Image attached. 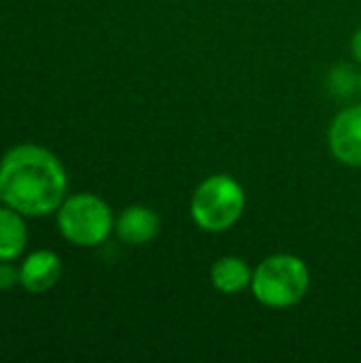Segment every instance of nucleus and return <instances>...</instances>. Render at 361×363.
I'll list each match as a JSON object with an SVG mask.
<instances>
[{
    "instance_id": "1",
    "label": "nucleus",
    "mask_w": 361,
    "mask_h": 363,
    "mask_svg": "<svg viewBox=\"0 0 361 363\" xmlns=\"http://www.w3.org/2000/svg\"><path fill=\"white\" fill-rule=\"evenodd\" d=\"M62 162L38 145H17L0 162V191L6 206L23 217H43L66 200Z\"/></svg>"
},
{
    "instance_id": "2",
    "label": "nucleus",
    "mask_w": 361,
    "mask_h": 363,
    "mask_svg": "<svg viewBox=\"0 0 361 363\" xmlns=\"http://www.w3.org/2000/svg\"><path fill=\"white\" fill-rule=\"evenodd\" d=\"M311 287L309 266L289 253L266 257L253 272L251 289L260 304L268 308H289L302 302Z\"/></svg>"
},
{
    "instance_id": "3",
    "label": "nucleus",
    "mask_w": 361,
    "mask_h": 363,
    "mask_svg": "<svg viewBox=\"0 0 361 363\" xmlns=\"http://www.w3.org/2000/svg\"><path fill=\"white\" fill-rule=\"evenodd\" d=\"M245 211V189L228 174H213L202 181L189 202V215L194 223L204 232L230 230Z\"/></svg>"
},
{
    "instance_id": "4",
    "label": "nucleus",
    "mask_w": 361,
    "mask_h": 363,
    "mask_svg": "<svg viewBox=\"0 0 361 363\" xmlns=\"http://www.w3.org/2000/svg\"><path fill=\"white\" fill-rule=\"evenodd\" d=\"M57 228L68 242L96 247L109 238L113 230V213L102 198L94 194H77L66 198L57 208Z\"/></svg>"
},
{
    "instance_id": "5",
    "label": "nucleus",
    "mask_w": 361,
    "mask_h": 363,
    "mask_svg": "<svg viewBox=\"0 0 361 363\" xmlns=\"http://www.w3.org/2000/svg\"><path fill=\"white\" fill-rule=\"evenodd\" d=\"M330 149L347 166H361V106H349L336 115L330 128Z\"/></svg>"
},
{
    "instance_id": "6",
    "label": "nucleus",
    "mask_w": 361,
    "mask_h": 363,
    "mask_svg": "<svg viewBox=\"0 0 361 363\" xmlns=\"http://www.w3.org/2000/svg\"><path fill=\"white\" fill-rule=\"evenodd\" d=\"M62 279V259L53 251H34L19 268V285L30 294H45Z\"/></svg>"
},
{
    "instance_id": "7",
    "label": "nucleus",
    "mask_w": 361,
    "mask_h": 363,
    "mask_svg": "<svg viewBox=\"0 0 361 363\" xmlns=\"http://www.w3.org/2000/svg\"><path fill=\"white\" fill-rule=\"evenodd\" d=\"M115 232L121 242L140 247L151 242L160 232V217L149 206H128L115 221Z\"/></svg>"
},
{
    "instance_id": "8",
    "label": "nucleus",
    "mask_w": 361,
    "mask_h": 363,
    "mask_svg": "<svg viewBox=\"0 0 361 363\" xmlns=\"http://www.w3.org/2000/svg\"><path fill=\"white\" fill-rule=\"evenodd\" d=\"M251 279H253V272L247 266V262L240 259V257H234V255L217 259L213 264V268H211L213 287L219 294H226V296L243 291L245 287L251 285Z\"/></svg>"
},
{
    "instance_id": "9",
    "label": "nucleus",
    "mask_w": 361,
    "mask_h": 363,
    "mask_svg": "<svg viewBox=\"0 0 361 363\" xmlns=\"http://www.w3.org/2000/svg\"><path fill=\"white\" fill-rule=\"evenodd\" d=\"M28 242L23 215L11 206H0V262L17 259Z\"/></svg>"
},
{
    "instance_id": "10",
    "label": "nucleus",
    "mask_w": 361,
    "mask_h": 363,
    "mask_svg": "<svg viewBox=\"0 0 361 363\" xmlns=\"http://www.w3.org/2000/svg\"><path fill=\"white\" fill-rule=\"evenodd\" d=\"M328 85L336 96H351L353 89L360 87V77L351 66H338L330 72Z\"/></svg>"
},
{
    "instance_id": "11",
    "label": "nucleus",
    "mask_w": 361,
    "mask_h": 363,
    "mask_svg": "<svg viewBox=\"0 0 361 363\" xmlns=\"http://www.w3.org/2000/svg\"><path fill=\"white\" fill-rule=\"evenodd\" d=\"M19 283V270L11 264H0V291H6Z\"/></svg>"
},
{
    "instance_id": "12",
    "label": "nucleus",
    "mask_w": 361,
    "mask_h": 363,
    "mask_svg": "<svg viewBox=\"0 0 361 363\" xmlns=\"http://www.w3.org/2000/svg\"><path fill=\"white\" fill-rule=\"evenodd\" d=\"M351 51H353V57L361 62V30H357L353 34V40H351Z\"/></svg>"
},
{
    "instance_id": "13",
    "label": "nucleus",
    "mask_w": 361,
    "mask_h": 363,
    "mask_svg": "<svg viewBox=\"0 0 361 363\" xmlns=\"http://www.w3.org/2000/svg\"><path fill=\"white\" fill-rule=\"evenodd\" d=\"M4 204V200H2V191H0V206Z\"/></svg>"
},
{
    "instance_id": "14",
    "label": "nucleus",
    "mask_w": 361,
    "mask_h": 363,
    "mask_svg": "<svg viewBox=\"0 0 361 363\" xmlns=\"http://www.w3.org/2000/svg\"><path fill=\"white\" fill-rule=\"evenodd\" d=\"M360 94H361V74H360Z\"/></svg>"
}]
</instances>
